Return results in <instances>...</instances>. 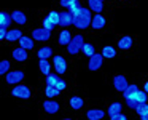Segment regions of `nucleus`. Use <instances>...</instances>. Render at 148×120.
I'll use <instances>...</instances> for the list:
<instances>
[{
    "label": "nucleus",
    "mask_w": 148,
    "mask_h": 120,
    "mask_svg": "<svg viewBox=\"0 0 148 120\" xmlns=\"http://www.w3.org/2000/svg\"><path fill=\"white\" fill-rule=\"evenodd\" d=\"M91 21H92V16H91L89 8L80 7L73 13V26L77 27V29H86V27L91 24Z\"/></svg>",
    "instance_id": "f257e3e1"
},
{
    "label": "nucleus",
    "mask_w": 148,
    "mask_h": 120,
    "mask_svg": "<svg viewBox=\"0 0 148 120\" xmlns=\"http://www.w3.org/2000/svg\"><path fill=\"white\" fill-rule=\"evenodd\" d=\"M83 46H84L83 37H81V35H75V37H72L70 43L67 45V51L70 53V55H77V53L83 51Z\"/></svg>",
    "instance_id": "f03ea898"
},
{
    "label": "nucleus",
    "mask_w": 148,
    "mask_h": 120,
    "mask_svg": "<svg viewBox=\"0 0 148 120\" xmlns=\"http://www.w3.org/2000/svg\"><path fill=\"white\" fill-rule=\"evenodd\" d=\"M53 66H54L56 74L59 75L65 74V71H67V61H65L64 56H59V55L53 56Z\"/></svg>",
    "instance_id": "7ed1b4c3"
},
{
    "label": "nucleus",
    "mask_w": 148,
    "mask_h": 120,
    "mask_svg": "<svg viewBox=\"0 0 148 120\" xmlns=\"http://www.w3.org/2000/svg\"><path fill=\"white\" fill-rule=\"evenodd\" d=\"M11 94H13L14 98L29 99L30 98V90H29V87H26V85H18V87H14L13 90H11Z\"/></svg>",
    "instance_id": "20e7f679"
},
{
    "label": "nucleus",
    "mask_w": 148,
    "mask_h": 120,
    "mask_svg": "<svg viewBox=\"0 0 148 120\" xmlns=\"http://www.w3.org/2000/svg\"><path fill=\"white\" fill-rule=\"evenodd\" d=\"M32 39L38 40V42H46V40L51 39V31L45 29V27H40V29H35L32 32Z\"/></svg>",
    "instance_id": "39448f33"
},
{
    "label": "nucleus",
    "mask_w": 148,
    "mask_h": 120,
    "mask_svg": "<svg viewBox=\"0 0 148 120\" xmlns=\"http://www.w3.org/2000/svg\"><path fill=\"white\" fill-rule=\"evenodd\" d=\"M113 87H115L116 91L121 93V91H124L126 88L129 87V83H127L124 75H115V77H113Z\"/></svg>",
    "instance_id": "423d86ee"
},
{
    "label": "nucleus",
    "mask_w": 148,
    "mask_h": 120,
    "mask_svg": "<svg viewBox=\"0 0 148 120\" xmlns=\"http://www.w3.org/2000/svg\"><path fill=\"white\" fill-rule=\"evenodd\" d=\"M102 59H103L102 55H96V53H94V55L89 58L88 69H89V71H97V69H100V66H102Z\"/></svg>",
    "instance_id": "0eeeda50"
},
{
    "label": "nucleus",
    "mask_w": 148,
    "mask_h": 120,
    "mask_svg": "<svg viewBox=\"0 0 148 120\" xmlns=\"http://www.w3.org/2000/svg\"><path fill=\"white\" fill-rule=\"evenodd\" d=\"M23 78H24L23 71H13V72H8L5 80H7V83H19Z\"/></svg>",
    "instance_id": "6e6552de"
},
{
    "label": "nucleus",
    "mask_w": 148,
    "mask_h": 120,
    "mask_svg": "<svg viewBox=\"0 0 148 120\" xmlns=\"http://www.w3.org/2000/svg\"><path fill=\"white\" fill-rule=\"evenodd\" d=\"M43 109H45L46 114H58L59 103H56V101H53L51 98H49V99L43 101Z\"/></svg>",
    "instance_id": "1a4fd4ad"
},
{
    "label": "nucleus",
    "mask_w": 148,
    "mask_h": 120,
    "mask_svg": "<svg viewBox=\"0 0 148 120\" xmlns=\"http://www.w3.org/2000/svg\"><path fill=\"white\" fill-rule=\"evenodd\" d=\"M70 24H73V15H72L70 11H62V13H61V21H59V26L67 27V26H70Z\"/></svg>",
    "instance_id": "9d476101"
},
{
    "label": "nucleus",
    "mask_w": 148,
    "mask_h": 120,
    "mask_svg": "<svg viewBox=\"0 0 148 120\" xmlns=\"http://www.w3.org/2000/svg\"><path fill=\"white\" fill-rule=\"evenodd\" d=\"M11 55H13L14 61H19V62H23V61H26V59H27V51H26V48H23V46L14 48Z\"/></svg>",
    "instance_id": "9b49d317"
},
{
    "label": "nucleus",
    "mask_w": 148,
    "mask_h": 120,
    "mask_svg": "<svg viewBox=\"0 0 148 120\" xmlns=\"http://www.w3.org/2000/svg\"><path fill=\"white\" fill-rule=\"evenodd\" d=\"M135 112H137V115L140 117L142 120H148V104H147V103L137 104V107H135Z\"/></svg>",
    "instance_id": "f8f14e48"
},
{
    "label": "nucleus",
    "mask_w": 148,
    "mask_h": 120,
    "mask_svg": "<svg viewBox=\"0 0 148 120\" xmlns=\"http://www.w3.org/2000/svg\"><path fill=\"white\" fill-rule=\"evenodd\" d=\"M105 26V19H103V16L102 15H99V13H96V16L92 18V21H91V27H94V29H102V27Z\"/></svg>",
    "instance_id": "ddd939ff"
},
{
    "label": "nucleus",
    "mask_w": 148,
    "mask_h": 120,
    "mask_svg": "<svg viewBox=\"0 0 148 120\" xmlns=\"http://www.w3.org/2000/svg\"><path fill=\"white\" fill-rule=\"evenodd\" d=\"M11 18H13V21H14L16 24H19V26H23V24H26V23H27L26 15H24L23 11H19V10L13 11V13H11Z\"/></svg>",
    "instance_id": "4468645a"
},
{
    "label": "nucleus",
    "mask_w": 148,
    "mask_h": 120,
    "mask_svg": "<svg viewBox=\"0 0 148 120\" xmlns=\"http://www.w3.org/2000/svg\"><path fill=\"white\" fill-rule=\"evenodd\" d=\"M103 115H105V112L100 109H91L86 112V117L89 120H100V119H103Z\"/></svg>",
    "instance_id": "2eb2a0df"
},
{
    "label": "nucleus",
    "mask_w": 148,
    "mask_h": 120,
    "mask_svg": "<svg viewBox=\"0 0 148 120\" xmlns=\"http://www.w3.org/2000/svg\"><path fill=\"white\" fill-rule=\"evenodd\" d=\"M11 21H13V18H11L10 15L5 13V11H0V27L7 29V26H10Z\"/></svg>",
    "instance_id": "dca6fc26"
},
{
    "label": "nucleus",
    "mask_w": 148,
    "mask_h": 120,
    "mask_svg": "<svg viewBox=\"0 0 148 120\" xmlns=\"http://www.w3.org/2000/svg\"><path fill=\"white\" fill-rule=\"evenodd\" d=\"M88 3H89V10L94 11V13H100L103 8L102 0H88Z\"/></svg>",
    "instance_id": "f3484780"
},
{
    "label": "nucleus",
    "mask_w": 148,
    "mask_h": 120,
    "mask_svg": "<svg viewBox=\"0 0 148 120\" xmlns=\"http://www.w3.org/2000/svg\"><path fill=\"white\" fill-rule=\"evenodd\" d=\"M19 46H23V48L26 50H32L34 48V39L32 37H21L19 39Z\"/></svg>",
    "instance_id": "a211bd4d"
},
{
    "label": "nucleus",
    "mask_w": 148,
    "mask_h": 120,
    "mask_svg": "<svg viewBox=\"0 0 148 120\" xmlns=\"http://www.w3.org/2000/svg\"><path fill=\"white\" fill-rule=\"evenodd\" d=\"M118 46H119L121 50H129V48L132 46V37L126 35V37H123V39H119Z\"/></svg>",
    "instance_id": "6ab92c4d"
},
{
    "label": "nucleus",
    "mask_w": 148,
    "mask_h": 120,
    "mask_svg": "<svg viewBox=\"0 0 148 120\" xmlns=\"http://www.w3.org/2000/svg\"><path fill=\"white\" fill-rule=\"evenodd\" d=\"M70 40H72V35H70V32L69 31H62L61 34H59V45H69L70 43Z\"/></svg>",
    "instance_id": "aec40b11"
},
{
    "label": "nucleus",
    "mask_w": 148,
    "mask_h": 120,
    "mask_svg": "<svg viewBox=\"0 0 148 120\" xmlns=\"http://www.w3.org/2000/svg\"><path fill=\"white\" fill-rule=\"evenodd\" d=\"M21 37H23V34H21L19 29L8 31V34H7V40H8V42H16V40H19Z\"/></svg>",
    "instance_id": "412c9836"
},
{
    "label": "nucleus",
    "mask_w": 148,
    "mask_h": 120,
    "mask_svg": "<svg viewBox=\"0 0 148 120\" xmlns=\"http://www.w3.org/2000/svg\"><path fill=\"white\" fill-rule=\"evenodd\" d=\"M83 98H80V96H72L70 98V107L72 109H75V110H78V109H81L83 107Z\"/></svg>",
    "instance_id": "4be33fe9"
},
{
    "label": "nucleus",
    "mask_w": 148,
    "mask_h": 120,
    "mask_svg": "<svg viewBox=\"0 0 148 120\" xmlns=\"http://www.w3.org/2000/svg\"><path fill=\"white\" fill-rule=\"evenodd\" d=\"M38 67H40V72H42V74L45 75V77L49 74V71H51V66H49L48 59H40V62H38Z\"/></svg>",
    "instance_id": "5701e85b"
},
{
    "label": "nucleus",
    "mask_w": 148,
    "mask_h": 120,
    "mask_svg": "<svg viewBox=\"0 0 148 120\" xmlns=\"http://www.w3.org/2000/svg\"><path fill=\"white\" fill-rule=\"evenodd\" d=\"M51 55H53V50L49 48V46H43V48H40L38 51H37V56H38L40 59H48Z\"/></svg>",
    "instance_id": "b1692460"
},
{
    "label": "nucleus",
    "mask_w": 148,
    "mask_h": 120,
    "mask_svg": "<svg viewBox=\"0 0 148 120\" xmlns=\"http://www.w3.org/2000/svg\"><path fill=\"white\" fill-rule=\"evenodd\" d=\"M59 93H61V91H59L56 87H51V85H46V88H45V94H46L48 98H54V96H58Z\"/></svg>",
    "instance_id": "393cba45"
},
{
    "label": "nucleus",
    "mask_w": 148,
    "mask_h": 120,
    "mask_svg": "<svg viewBox=\"0 0 148 120\" xmlns=\"http://www.w3.org/2000/svg\"><path fill=\"white\" fill-rule=\"evenodd\" d=\"M102 56H103V58H108V59L115 58V56H116L115 48H113V46H105V48L102 50Z\"/></svg>",
    "instance_id": "a878e982"
},
{
    "label": "nucleus",
    "mask_w": 148,
    "mask_h": 120,
    "mask_svg": "<svg viewBox=\"0 0 148 120\" xmlns=\"http://www.w3.org/2000/svg\"><path fill=\"white\" fill-rule=\"evenodd\" d=\"M121 112V103H112L108 107V115H115V114H119Z\"/></svg>",
    "instance_id": "bb28decb"
},
{
    "label": "nucleus",
    "mask_w": 148,
    "mask_h": 120,
    "mask_svg": "<svg viewBox=\"0 0 148 120\" xmlns=\"http://www.w3.org/2000/svg\"><path fill=\"white\" fill-rule=\"evenodd\" d=\"M59 74H51L49 72L48 75H46V85H51V87H56V83L59 82V78L61 77H58Z\"/></svg>",
    "instance_id": "cd10ccee"
},
{
    "label": "nucleus",
    "mask_w": 148,
    "mask_h": 120,
    "mask_svg": "<svg viewBox=\"0 0 148 120\" xmlns=\"http://www.w3.org/2000/svg\"><path fill=\"white\" fill-rule=\"evenodd\" d=\"M48 18H49V19H51L54 24H56V26H58L59 21H61V11H54V10L49 11V13H48Z\"/></svg>",
    "instance_id": "c85d7f7f"
},
{
    "label": "nucleus",
    "mask_w": 148,
    "mask_h": 120,
    "mask_svg": "<svg viewBox=\"0 0 148 120\" xmlns=\"http://www.w3.org/2000/svg\"><path fill=\"white\" fill-rule=\"evenodd\" d=\"M83 55L88 56V58H91V56L94 55V46L91 45V43H84V46H83Z\"/></svg>",
    "instance_id": "c756f323"
},
{
    "label": "nucleus",
    "mask_w": 148,
    "mask_h": 120,
    "mask_svg": "<svg viewBox=\"0 0 148 120\" xmlns=\"http://www.w3.org/2000/svg\"><path fill=\"white\" fill-rule=\"evenodd\" d=\"M42 26H43V27H45V29H48V31H53V29H54V27H56V24H54V23H53V21H51V19H49V18H48V16H46V18H45V19H43V23H42Z\"/></svg>",
    "instance_id": "7c9ffc66"
},
{
    "label": "nucleus",
    "mask_w": 148,
    "mask_h": 120,
    "mask_svg": "<svg viewBox=\"0 0 148 120\" xmlns=\"http://www.w3.org/2000/svg\"><path fill=\"white\" fill-rule=\"evenodd\" d=\"M8 69H10V62H8L7 59L0 62V74H2V75H7L8 74Z\"/></svg>",
    "instance_id": "2f4dec72"
},
{
    "label": "nucleus",
    "mask_w": 148,
    "mask_h": 120,
    "mask_svg": "<svg viewBox=\"0 0 148 120\" xmlns=\"http://www.w3.org/2000/svg\"><path fill=\"white\" fill-rule=\"evenodd\" d=\"M78 8H80V2H78V0H77V2H73V3H72L70 7H69V11H70V13L73 15L75 11L78 10Z\"/></svg>",
    "instance_id": "473e14b6"
},
{
    "label": "nucleus",
    "mask_w": 148,
    "mask_h": 120,
    "mask_svg": "<svg viewBox=\"0 0 148 120\" xmlns=\"http://www.w3.org/2000/svg\"><path fill=\"white\" fill-rule=\"evenodd\" d=\"M73 2H77V0H61V7H64V8H69Z\"/></svg>",
    "instance_id": "72a5a7b5"
},
{
    "label": "nucleus",
    "mask_w": 148,
    "mask_h": 120,
    "mask_svg": "<svg viewBox=\"0 0 148 120\" xmlns=\"http://www.w3.org/2000/svg\"><path fill=\"white\" fill-rule=\"evenodd\" d=\"M56 88H58L59 91H62V90H65V82L62 80V78H59V82L56 83Z\"/></svg>",
    "instance_id": "f704fd0d"
},
{
    "label": "nucleus",
    "mask_w": 148,
    "mask_h": 120,
    "mask_svg": "<svg viewBox=\"0 0 148 120\" xmlns=\"http://www.w3.org/2000/svg\"><path fill=\"white\" fill-rule=\"evenodd\" d=\"M110 119H112V120H126L127 117H126V115H123V114L119 112V114H115V115H112Z\"/></svg>",
    "instance_id": "c9c22d12"
},
{
    "label": "nucleus",
    "mask_w": 148,
    "mask_h": 120,
    "mask_svg": "<svg viewBox=\"0 0 148 120\" xmlns=\"http://www.w3.org/2000/svg\"><path fill=\"white\" fill-rule=\"evenodd\" d=\"M7 29H3V27H0V40H5L7 39Z\"/></svg>",
    "instance_id": "e433bc0d"
},
{
    "label": "nucleus",
    "mask_w": 148,
    "mask_h": 120,
    "mask_svg": "<svg viewBox=\"0 0 148 120\" xmlns=\"http://www.w3.org/2000/svg\"><path fill=\"white\" fill-rule=\"evenodd\" d=\"M143 90L148 93V82H145V85H143Z\"/></svg>",
    "instance_id": "4c0bfd02"
},
{
    "label": "nucleus",
    "mask_w": 148,
    "mask_h": 120,
    "mask_svg": "<svg viewBox=\"0 0 148 120\" xmlns=\"http://www.w3.org/2000/svg\"><path fill=\"white\" fill-rule=\"evenodd\" d=\"M102 2H103V0H102Z\"/></svg>",
    "instance_id": "58836bf2"
}]
</instances>
